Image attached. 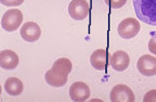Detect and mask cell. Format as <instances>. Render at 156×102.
Wrapping results in <instances>:
<instances>
[{
	"label": "cell",
	"instance_id": "cell-16",
	"mask_svg": "<svg viewBox=\"0 0 156 102\" xmlns=\"http://www.w3.org/2000/svg\"><path fill=\"white\" fill-rule=\"evenodd\" d=\"M24 0H0L3 5L7 7H18L23 3Z\"/></svg>",
	"mask_w": 156,
	"mask_h": 102
},
{
	"label": "cell",
	"instance_id": "cell-10",
	"mask_svg": "<svg viewBox=\"0 0 156 102\" xmlns=\"http://www.w3.org/2000/svg\"><path fill=\"white\" fill-rule=\"evenodd\" d=\"M130 56L124 51H117L110 56V65L117 72L125 71L129 67Z\"/></svg>",
	"mask_w": 156,
	"mask_h": 102
},
{
	"label": "cell",
	"instance_id": "cell-18",
	"mask_svg": "<svg viewBox=\"0 0 156 102\" xmlns=\"http://www.w3.org/2000/svg\"><path fill=\"white\" fill-rule=\"evenodd\" d=\"M148 50L151 53L156 56V35L150 38V40L148 42Z\"/></svg>",
	"mask_w": 156,
	"mask_h": 102
},
{
	"label": "cell",
	"instance_id": "cell-4",
	"mask_svg": "<svg viewBox=\"0 0 156 102\" xmlns=\"http://www.w3.org/2000/svg\"><path fill=\"white\" fill-rule=\"evenodd\" d=\"M68 14L75 21H83L90 15V5L86 0H72L68 5Z\"/></svg>",
	"mask_w": 156,
	"mask_h": 102
},
{
	"label": "cell",
	"instance_id": "cell-9",
	"mask_svg": "<svg viewBox=\"0 0 156 102\" xmlns=\"http://www.w3.org/2000/svg\"><path fill=\"white\" fill-rule=\"evenodd\" d=\"M90 94L89 87L83 82H74L69 87V96L73 101H86Z\"/></svg>",
	"mask_w": 156,
	"mask_h": 102
},
{
	"label": "cell",
	"instance_id": "cell-12",
	"mask_svg": "<svg viewBox=\"0 0 156 102\" xmlns=\"http://www.w3.org/2000/svg\"><path fill=\"white\" fill-rule=\"evenodd\" d=\"M4 89L11 96H19L23 91V85L22 81L16 77H10L4 83Z\"/></svg>",
	"mask_w": 156,
	"mask_h": 102
},
{
	"label": "cell",
	"instance_id": "cell-14",
	"mask_svg": "<svg viewBox=\"0 0 156 102\" xmlns=\"http://www.w3.org/2000/svg\"><path fill=\"white\" fill-rule=\"evenodd\" d=\"M51 69L57 73H60V74L68 75L72 70V63L68 58L61 57L54 62Z\"/></svg>",
	"mask_w": 156,
	"mask_h": 102
},
{
	"label": "cell",
	"instance_id": "cell-7",
	"mask_svg": "<svg viewBox=\"0 0 156 102\" xmlns=\"http://www.w3.org/2000/svg\"><path fill=\"white\" fill-rule=\"evenodd\" d=\"M136 97L133 90L126 85H116L110 91V100L111 101H120V102H131L135 101Z\"/></svg>",
	"mask_w": 156,
	"mask_h": 102
},
{
	"label": "cell",
	"instance_id": "cell-17",
	"mask_svg": "<svg viewBox=\"0 0 156 102\" xmlns=\"http://www.w3.org/2000/svg\"><path fill=\"white\" fill-rule=\"evenodd\" d=\"M144 101H156V90H151L145 93Z\"/></svg>",
	"mask_w": 156,
	"mask_h": 102
},
{
	"label": "cell",
	"instance_id": "cell-3",
	"mask_svg": "<svg viewBox=\"0 0 156 102\" xmlns=\"http://www.w3.org/2000/svg\"><path fill=\"white\" fill-rule=\"evenodd\" d=\"M140 30V23L135 18H126L121 21L118 25L119 36L123 39H132L139 34Z\"/></svg>",
	"mask_w": 156,
	"mask_h": 102
},
{
	"label": "cell",
	"instance_id": "cell-6",
	"mask_svg": "<svg viewBox=\"0 0 156 102\" xmlns=\"http://www.w3.org/2000/svg\"><path fill=\"white\" fill-rule=\"evenodd\" d=\"M90 63L92 67L98 71H104L106 69L108 63H110V57L105 49H99L92 53L90 56Z\"/></svg>",
	"mask_w": 156,
	"mask_h": 102
},
{
	"label": "cell",
	"instance_id": "cell-11",
	"mask_svg": "<svg viewBox=\"0 0 156 102\" xmlns=\"http://www.w3.org/2000/svg\"><path fill=\"white\" fill-rule=\"evenodd\" d=\"M19 56L12 50H3L0 52V66L5 70H14L19 65Z\"/></svg>",
	"mask_w": 156,
	"mask_h": 102
},
{
	"label": "cell",
	"instance_id": "cell-8",
	"mask_svg": "<svg viewBox=\"0 0 156 102\" xmlns=\"http://www.w3.org/2000/svg\"><path fill=\"white\" fill-rule=\"evenodd\" d=\"M21 36L27 42H36L41 36V28L36 22H27L21 28Z\"/></svg>",
	"mask_w": 156,
	"mask_h": 102
},
{
	"label": "cell",
	"instance_id": "cell-15",
	"mask_svg": "<svg viewBox=\"0 0 156 102\" xmlns=\"http://www.w3.org/2000/svg\"><path fill=\"white\" fill-rule=\"evenodd\" d=\"M105 2L112 9H119L124 6L127 0H105Z\"/></svg>",
	"mask_w": 156,
	"mask_h": 102
},
{
	"label": "cell",
	"instance_id": "cell-13",
	"mask_svg": "<svg viewBox=\"0 0 156 102\" xmlns=\"http://www.w3.org/2000/svg\"><path fill=\"white\" fill-rule=\"evenodd\" d=\"M67 76L68 75L60 74L50 69L45 73V80L49 86L54 87H62L66 84L68 80Z\"/></svg>",
	"mask_w": 156,
	"mask_h": 102
},
{
	"label": "cell",
	"instance_id": "cell-5",
	"mask_svg": "<svg viewBox=\"0 0 156 102\" xmlns=\"http://www.w3.org/2000/svg\"><path fill=\"white\" fill-rule=\"evenodd\" d=\"M136 68L140 74L146 77H152L156 75V56L150 55L141 56L138 62Z\"/></svg>",
	"mask_w": 156,
	"mask_h": 102
},
{
	"label": "cell",
	"instance_id": "cell-2",
	"mask_svg": "<svg viewBox=\"0 0 156 102\" xmlns=\"http://www.w3.org/2000/svg\"><path fill=\"white\" fill-rule=\"evenodd\" d=\"M23 19V13L19 9H10L2 16L1 26L5 31L14 32L21 26Z\"/></svg>",
	"mask_w": 156,
	"mask_h": 102
},
{
	"label": "cell",
	"instance_id": "cell-1",
	"mask_svg": "<svg viewBox=\"0 0 156 102\" xmlns=\"http://www.w3.org/2000/svg\"><path fill=\"white\" fill-rule=\"evenodd\" d=\"M135 12L141 22L156 25V0H133Z\"/></svg>",
	"mask_w": 156,
	"mask_h": 102
}]
</instances>
